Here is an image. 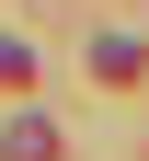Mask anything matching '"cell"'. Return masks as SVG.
Masks as SVG:
<instances>
[{
  "mask_svg": "<svg viewBox=\"0 0 149 161\" xmlns=\"http://www.w3.org/2000/svg\"><path fill=\"white\" fill-rule=\"evenodd\" d=\"M46 150H57V127H35V115H23L12 138H0V161H46Z\"/></svg>",
  "mask_w": 149,
  "mask_h": 161,
  "instance_id": "cell-1",
  "label": "cell"
}]
</instances>
